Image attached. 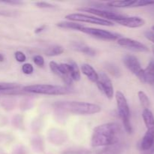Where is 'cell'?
<instances>
[{
	"mask_svg": "<svg viewBox=\"0 0 154 154\" xmlns=\"http://www.w3.org/2000/svg\"><path fill=\"white\" fill-rule=\"evenodd\" d=\"M121 127L117 123H108L94 128L91 138L93 147H108L120 142Z\"/></svg>",
	"mask_w": 154,
	"mask_h": 154,
	"instance_id": "cell-1",
	"label": "cell"
},
{
	"mask_svg": "<svg viewBox=\"0 0 154 154\" xmlns=\"http://www.w3.org/2000/svg\"><path fill=\"white\" fill-rule=\"evenodd\" d=\"M54 106L63 111L78 115H91L100 112L102 110L101 107L96 104L77 101L58 102L54 104Z\"/></svg>",
	"mask_w": 154,
	"mask_h": 154,
	"instance_id": "cell-2",
	"label": "cell"
},
{
	"mask_svg": "<svg viewBox=\"0 0 154 154\" xmlns=\"http://www.w3.org/2000/svg\"><path fill=\"white\" fill-rule=\"evenodd\" d=\"M26 93L33 94L48 95V96H59L66 95L71 93L70 89L66 87L51 84H35V85L26 86L23 88Z\"/></svg>",
	"mask_w": 154,
	"mask_h": 154,
	"instance_id": "cell-3",
	"label": "cell"
},
{
	"mask_svg": "<svg viewBox=\"0 0 154 154\" xmlns=\"http://www.w3.org/2000/svg\"><path fill=\"white\" fill-rule=\"evenodd\" d=\"M116 101H117V109L120 117L123 121V126L126 132L129 134L132 133V126L130 123V111L128 105V102L124 94L122 92L117 91L115 94Z\"/></svg>",
	"mask_w": 154,
	"mask_h": 154,
	"instance_id": "cell-4",
	"label": "cell"
},
{
	"mask_svg": "<svg viewBox=\"0 0 154 154\" xmlns=\"http://www.w3.org/2000/svg\"><path fill=\"white\" fill-rule=\"evenodd\" d=\"M66 18L67 20H69L76 23H88L105 26H113L114 25V23L111 22V21L106 20L102 19V18L97 17L93 16V15H87L81 13L70 14L66 15Z\"/></svg>",
	"mask_w": 154,
	"mask_h": 154,
	"instance_id": "cell-5",
	"label": "cell"
},
{
	"mask_svg": "<svg viewBox=\"0 0 154 154\" xmlns=\"http://www.w3.org/2000/svg\"><path fill=\"white\" fill-rule=\"evenodd\" d=\"M78 11H80L87 12L89 14H91L93 15H96L97 17L102 18V19L106 20L108 21H118L119 20L122 19L125 15L121 14L120 13H117L115 11H111L105 10L103 8H91V7H84L78 8Z\"/></svg>",
	"mask_w": 154,
	"mask_h": 154,
	"instance_id": "cell-6",
	"label": "cell"
},
{
	"mask_svg": "<svg viewBox=\"0 0 154 154\" xmlns=\"http://www.w3.org/2000/svg\"><path fill=\"white\" fill-rule=\"evenodd\" d=\"M125 66L135 75L141 82L144 83V69L141 68V63L136 57L131 54H127L123 58Z\"/></svg>",
	"mask_w": 154,
	"mask_h": 154,
	"instance_id": "cell-7",
	"label": "cell"
},
{
	"mask_svg": "<svg viewBox=\"0 0 154 154\" xmlns=\"http://www.w3.org/2000/svg\"><path fill=\"white\" fill-rule=\"evenodd\" d=\"M81 32L85 33V34L90 35L96 38L102 39V40L114 41L117 40V39L118 40L120 38V35L118 33L112 32L102 29L84 26L81 29Z\"/></svg>",
	"mask_w": 154,
	"mask_h": 154,
	"instance_id": "cell-8",
	"label": "cell"
},
{
	"mask_svg": "<svg viewBox=\"0 0 154 154\" xmlns=\"http://www.w3.org/2000/svg\"><path fill=\"white\" fill-rule=\"evenodd\" d=\"M50 69L54 75L60 77L66 84L71 85L73 82L70 76V66L69 63L58 64L56 62L51 61L49 64Z\"/></svg>",
	"mask_w": 154,
	"mask_h": 154,
	"instance_id": "cell-9",
	"label": "cell"
},
{
	"mask_svg": "<svg viewBox=\"0 0 154 154\" xmlns=\"http://www.w3.org/2000/svg\"><path fill=\"white\" fill-rule=\"evenodd\" d=\"M98 88L102 91L106 97L109 99H112L114 97V87L109 77L104 72L99 74V80L96 82Z\"/></svg>",
	"mask_w": 154,
	"mask_h": 154,
	"instance_id": "cell-10",
	"label": "cell"
},
{
	"mask_svg": "<svg viewBox=\"0 0 154 154\" xmlns=\"http://www.w3.org/2000/svg\"><path fill=\"white\" fill-rule=\"evenodd\" d=\"M117 44L120 46L135 52H148L149 48L145 45L138 41L129 38L120 37L117 40Z\"/></svg>",
	"mask_w": 154,
	"mask_h": 154,
	"instance_id": "cell-11",
	"label": "cell"
},
{
	"mask_svg": "<svg viewBox=\"0 0 154 154\" xmlns=\"http://www.w3.org/2000/svg\"><path fill=\"white\" fill-rule=\"evenodd\" d=\"M152 5H154V1L148 0H123L108 2V5L113 8H138Z\"/></svg>",
	"mask_w": 154,
	"mask_h": 154,
	"instance_id": "cell-12",
	"label": "cell"
},
{
	"mask_svg": "<svg viewBox=\"0 0 154 154\" xmlns=\"http://www.w3.org/2000/svg\"><path fill=\"white\" fill-rule=\"evenodd\" d=\"M116 23L128 28H139L145 24V20L139 17H128L125 15Z\"/></svg>",
	"mask_w": 154,
	"mask_h": 154,
	"instance_id": "cell-13",
	"label": "cell"
},
{
	"mask_svg": "<svg viewBox=\"0 0 154 154\" xmlns=\"http://www.w3.org/2000/svg\"><path fill=\"white\" fill-rule=\"evenodd\" d=\"M154 145V130H147L143 137L140 147L144 151H148Z\"/></svg>",
	"mask_w": 154,
	"mask_h": 154,
	"instance_id": "cell-14",
	"label": "cell"
},
{
	"mask_svg": "<svg viewBox=\"0 0 154 154\" xmlns=\"http://www.w3.org/2000/svg\"><path fill=\"white\" fill-rule=\"evenodd\" d=\"M70 46L72 50H74V51L82 53V54H86V55L91 56V57H94L96 55V51L93 48L88 46L86 44L82 43V42H72Z\"/></svg>",
	"mask_w": 154,
	"mask_h": 154,
	"instance_id": "cell-15",
	"label": "cell"
},
{
	"mask_svg": "<svg viewBox=\"0 0 154 154\" xmlns=\"http://www.w3.org/2000/svg\"><path fill=\"white\" fill-rule=\"evenodd\" d=\"M81 72L92 82L96 83L99 80V74L96 72V71L90 65L87 64V63L83 64L81 66Z\"/></svg>",
	"mask_w": 154,
	"mask_h": 154,
	"instance_id": "cell-16",
	"label": "cell"
},
{
	"mask_svg": "<svg viewBox=\"0 0 154 154\" xmlns=\"http://www.w3.org/2000/svg\"><path fill=\"white\" fill-rule=\"evenodd\" d=\"M144 83L154 84V60H151L144 69Z\"/></svg>",
	"mask_w": 154,
	"mask_h": 154,
	"instance_id": "cell-17",
	"label": "cell"
},
{
	"mask_svg": "<svg viewBox=\"0 0 154 154\" xmlns=\"http://www.w3.org/2000/svg\"><path fill=\"white\" fill-rule=\"evenodd\" d=\"M142 117L147 130H154V116L150 109H144Z\"/></svg>",
	"mask_w": 154,
	"mask_h": 154,
	"instance_id": "cell-18",
	"label": "cell"
},
{
	"mask_svg": "<svg viewBox=\"0 0 154 154\" xmlns=\"http://www.w3.org/2000/svg\"><path fill=\"white\" fill-rule=\"evenodd\" d=\"M123 145L121 143H117L104 148L96 154H120L123 152Z\"/></svg>",
	"mask_w": 154,
	"mask_h": 154,
	"instance_id": "cell-19",
	"label": "cell"
},
{
	"mask_svg": "<svg viewBox=\"0 0 154 154\" xmlns=\"http://www.w3.org/2000/svg\"><path fill=\"white\" fill-rule=\"evenodd\" d=\"M57 26L60 28L78 30V31H81V29L84 26L82 24H80L79 23L73 22V21H63V22L57 23Z\"/></svg>",
	"mask_w": 154,
	"mask_h": 154,
	"instance_id": "cell-20",
	"label": "cell"
},
{
	"mask_svg": "<svg viewBox=\"0 0 154 154\" xmlns=\"http://www.w3.org/2000/svg\"><path fill=\"white\" fill-rule=\"evenodd\" d=\"M70 66V76L72 81H78L81 79V71L76 63L71 60L68 63Z\"/></svg>",
	"mask_w": 154,
	"mask_h": 154,
	"instance_id": "cell-21",
	"label": "cell"
},
{
	"mask_svg": "<svg viewBox=\"0 0 154 154\" xmlns=\"http://www.w3.org/2000/svg\"><path fill=\"white\" fill-rule=\"evenodd\" d=\"M64 52V48L60 45H53L49 47L45 51V55L48 57H56Z\"/></svg>",
	"mask_w": 154,
	"mask_h": 154,
	"instance_id": "cell-22",
	"label": "cell"
},
{
	"mask_svg": "<svg viewBox=\"0 0 154 154\" xmlns=\"http://www.w3.org/2000/svg\"><path fill=\"white\" fill-rule=\"evenodd\" d=\"M138 99H139L140 102H141V105L144 109H149V107L150 105V101L147 95L144 93L142 90H140L138 93Z\"/></svg>",
	"mask_w": 154,
	"mask_h": 154,
	"instance_id": "cell-23",
	"label": "cell"
},
{
	"mask_svg": "<svg viewBox=\"0 0 154 154\" xmlns=\"http://www.w3.org/2000/svg\"><path fill=\"white\" fill-rule=\"evenodd\" d=\"M19 88V85L13 83L0 82V91H10Z\"/></svg>",
	"mask_w": 154,
	"mask_h": 154,
	"instance_id": "cell-24",
	"label": "cell"
},
{
	"mask_svg": "<svg viewBox=\"0 0 154 154\" xmlns=\"http://www.w3.org/2000/svg\"><path fill=\"white\" fill-rule=\"evenodd\" d=\"M22 71L25 75H31L32 74L34 69L30 63H25L22 66Z\"/></svg>",
	"mask_w": 154,
	"mask_h": 154,
	"instance_id": "cell-25",
	"label": "cell"
},
{
	"mask_svg": "<svg viewBox=\"0 0 154 154\" xmlns=\"http://www.w3.org/2000/svg\"><path fill=\"white\" fill-rule=\"evenodd\" d=\"M33 62L36 66H39V67H43L44 65H45V59L41 55L35 56L33 57Z\"/></svg>",
	"mask_w": 154,
	"mask_h": 154,
	"instance_id": "cell-26",
	"label": "cell"
},
{
	"mask_svg": "<svg viewBox=\"0 0 154 154\" xmlns=\"http://www.w3.org/2000/svg\"><path fill=\"white\" fill-rule=\"evenodd\" d=\"M63 154H91L89 150H70L63 152Z\"/></svg>",
	"mask_w": 154,
	"mask_h": 154,
	"instance_id": "cell-27",
	"label": "cell"
},
{
	"mask_svg": "<svg viewBox=\"0 0 154 154\" xmlns=\"http://www.w3.org/2000/svg\"><path fill=\"white\" fill-rule=\"evenodd\" d=\"M14 57L16 59V60L19 63H23L26 60V57L25 54H23L21 51H17L14 54Z\"/></svg>",
	"mask_w": 154,
	"mask_h": 154,
	"instance_id": "cell-28",
	"label": "cell"
},
{
	"mask_svg": "<svg viewBox=\"0 0 154 154\" xmlns=\"http://www.w3.org/2000/svg\"><path fill=\"white\" fill-rule=\"evenodd\" d=\"M35 5L41 8H51L54 7L52 4H50L46 2H38L35 3Z\"/></svg>",
	"mask_w": 154,
	"mask_h": 154,
	"instance_id": "cell-29",
	"label": "cell"
},
{
	"mask_svg": "<svg viewBox=\"0 0 154 154\" xmlns=\"http://www.w3.org/2000/svg\"><path fill=\"white\" fill-rule=\"evenodd\" d=\"M145 35V37L148 39L149 41H150L151 42H153L154 44V32L150 31H147L144 33Z\"/></svg>",
	"mask_w": 154,
	"mask_h": 154,
	"instance_id": "cell-30",
	"label": "cell"
},
{
	"mask_svg": "<svg viewBox=\"0 0 154 154\" xmlns=\"http://www.w3.org/2000/svg\"><path fill=\"white\" fill-rule=\"evenodd\" d=\"M46 27H47L46 25L41 26H39L38 28H37L35 30V34H38V33L42 32V31H44V30L45 29V28H46Z\"/></svg>",
	"mask_w": 154,
	"mask_h": 154,
	"instance_id": "cell-31",
	"label": "cell"
},
{
	"mask_svg": "<svg viewBox=\"0 0 154 154\" xmlns=\"http://www.w3.org/2000/svg\"><path fill=\"white\" fill-rule=\"evenodd\" d=\"M3 3H6V4H10V5H20L23 4L22 2H20V1H2Z\"/></svg>",
	"mask_w": 154,
	"mask_h": 154,
	"instance_id": "cell-32",
	"label": "cell"
},
{
	"mask_svg": "<svg viewBox=\"0 0 154 154\" xmlns=\"http://www.w3.org/2000/svg\"><path fill=\"white\" fill-rule=\"evenodd\" d=\"M4 60H5L4 56H3L2 54H0V62H3L4 61Z\"/></svg>",
	"mask_w": 154,
	"mask_h": 154,
	"instance_id": "cell-33",
	"label": "cell"
},
{
	"mask_svg": "<svg viewBox=\"0 0 154 154\" xmlns=\"http://www.w3.org/2000/svg\"><path fill=\"white\" fill-rule=\"evenodd\" d=\"M152 51H153V54H154V46L153 47V48H152Z\"/></svg>",
	"mask_w": 154,
	"mask_h": 154,
	"instance_id": "cell-34",
	"label": "cell"
},
{
	"mask_svg": "<svg viewBox=\"0 0 154 154\" xmlns=\"http://www.w3.org/2000/svg\"><path fill=\"white\" fill-rule=\"evenodd\" d=\"M152 29H153V31H154V26H153V27H152Z\"/></svg>",
	"mask_w": 154,
	"mask_h": 154,
	"instance_id": "cell-35",
	"label": "cell"
}]
</instances>
